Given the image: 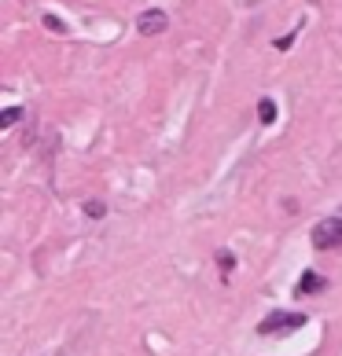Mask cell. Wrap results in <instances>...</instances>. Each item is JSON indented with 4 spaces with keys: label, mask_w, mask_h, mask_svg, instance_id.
<instances>
[{
    "label": "cell",
    "mask_w": 342,
    "mask_h": 356,
    "mask_svg": "<svg viewBox=\"0 0 342 356\" xmlns=\"http://www.w3.org/2000/svg\"><path fill=\"white\" fill-rule=\"evenodd\" d=\"M313 290H324V280L317 272H306V275H302V283H298V294H313Z\"/></svg>",
    "instance_id": "obj_5"
},
{
    "label": "cell",
    "mask_w": 342,
    "mask_h": 356,
    "mask_svg": "<svg viewBox=\"0 0 342 356\" xmlns=\"http://www.w3.org/2000/svg\"><path fill=\"white\" fill-rule=\"evenodd\" d=\"M217 265H221V272H225V275H228V272L235 268V257L228 254V250H221V254H217Z\"/></svg>",
    "instance_id": "obj_8"
},
{
    "label": "cell",
    "mask_w": 342,
    "mask_h": 356,
    "mask_svg": "<svg viewBox=\"0 0 342 356\" xmlns=\"http://www.w3.org/2000/svg\"><path fill=\"white\" fill-rule=\"evenodd\" d=\"M166 26H169V15L162 8H148L143 15H137V33H143V37H159V33H166Z\"/></svg>",
    "instance_id": "obj_3"
},
{
    "label": "cell",
    "mask_w": 342,
    "mask_h": 356,
    "mask_svg": "<svg viewBox=\"0 0 342 356\" xmlns=\"http://www.w3.org/2000/svg\"><path fill=\"white\" fill-rule=\"evenodd\" d=\"M309 320H306V312H269L265 320L258 323V334H291V331H298V327H306Z\"/></svg>",
    "instance_id": "obj_1"
},
{
    "label": "cell",
    "mask_w": 342,
    "mask_h": 356,
    "mask_svg": "<svg viewBox=\"0 0 342 356\" xmlns=\"http://www.w3.org/2000/svg\"><path fill=\"white\" fill-rule=\"evenodd\" d=\"M291 41H295V33H283V37H280V41H276V48H280V51H283V48H291Z\"/></svg>",
    "instance_id": "obj_10"
},
{
    "label": "cell",
    "mask_w": 342,
    "mask_h": 356,
    "mask_svg": "<svg viewBox=\"0 0 342 356\" xmlns=\"http://www.w3.org/2000/svg\"><path fill=\"white\" fill-rule=\"evenodd\" d=\"M45 26H48V30H56V33H67V26H63L56 15H45Z\"/></svg>",
    "instance_id": "obj_9"
},
{
    "label": "cell",
    "mask_w": 342,
    "mask_h": 356,
    "mask_svg": "<svg viewBox=\"0 0 342 356\" xmlns=\"http://www.w3.org/2000/svg\"><path fill=\"white\" fill-rule=\"evenodd\" d=\"M85 217H92V220H103V217H107V206H103L100 199H92V202H85Z\"/></svg>",
    "instance_id": "obj_6"
},
{
    "label": "cell",
    "mask_w": 342,
    "mask_h": 356,
    "mask_svg": "<svg viewBox=\"0 0 342 356\" xmlns=\"http://www.w3.org/2000/svg\"><path fill=\"white\" fill-rule=\"evenodd\" d=\"M276 114H280V111H276V99H272V96H265V99L258 103V122H261V125H272Z\"/></svg>",
    "instance_id": "obj_4"
},
{
    "label": "cell",
    "mask_w": 342,
    "mask_h": 356,
    "mask_svg": "<svg viewBox=\"0 0 342 356\" xmlns=\"http://www.w3.org/2000/svg\"><path fill=\"white\" fill-rule=\"evenodd\" d=\"M309 239L317 250H339L342 246V217H327V220H317L309 232Z\"/></svg>",
    "instance_id": "obj_2"
},
{
    "label": "cell",
    "mask_w": 342,
    "mask_h": 356,
    "mask_svg": "<svg viewBox=\"0 0 342 356\" xmlns=\"http://www.w3.org/2000/svg\"><path fill=\"white\" fill-rule=\"evenodd\" d=\"M19 118H22V107H8L4 114H0V125H4V129H8V125H15V122H19Z\"/></svg>",
    "instance_id": "obj_7"
},
{
    "label": "cell",
    "mask_w": 342,
    "mask_h": 356,
    "mask_svg": "<svg viewBox=\"0 0 342 356\" xmlns=\"http://www.w3.org/2000/svg\"><path fill=\"white\" fill-rule=\"evenodd\" d=\"M309 4H320V0H309Z\"/></svg>",
    "instance_id": "obj_11"
}]
</instances>
